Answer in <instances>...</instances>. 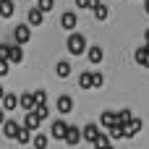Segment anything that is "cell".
Here are the masks:
<instances>
[{"mask_svg":"<svg viewBox=\"0 0 149 149\" xmlns=\"http://www.w3.org/2000/svg\"><path fill=\"white\" fill-rule=\"evenodd\" d=\"M18 107H21L24 113H31V110L37 107V100H34V92H24V94H18Z\"/></svg>","mask_w":149,"mask_h":149,"instance_id":"5b68a950","label":"cell"},{"mask_svg":"<svg viewBox=\"0 0 149 149\" xmlns=\"http://www.w3.org/2000/svg\"><path fill=\"white\" fill-rule=\"evenodd\" d=\"M34 100H37V105H47V92L45 89H37L34 92Z\"/></svg>","mask_w":149,"mask_h":149,"instance_id":"f546056e","label":"cell"},{"mask_svg":"<svg viewBox=\"0 0 149 149\" xmlns=\"http://www.w3.org/2000/svg\"><path fill=\"white\" fill-rule=\"evenodd\" d=\"M55 110H58L60 115H68V113L73 110V97H71V94H60V97L55 100Z\"/></svg>","mask_w":149,"mask_h":149,"instance_id":"3957f363","label":"cell"},{"mask_svg":"<svg viewBox=\"0 0 149 149\" xmlns=\"http://www.w3.org/2000/svg\"><path fill=\"white\" fill-rule=\"evenodd\" d=\"M107 144H113V141H110V136H107V134H102V131H100V134H97V139L92 141V147H94V149H105Z\"/></svg>","mask_w":149,"mask_h":149,"instance_id":"603a6c76","label":"cell"},{"mask_svg":"<svg viewBox=\"0 0 149 149\" xmlns=\"http://www.w3.org/2000/svg\"><path fill=\"white\" fill-rule=\"evenodd\" d=\"M92 16H94L97 21H107V16H110V8L100 3V5H94V8H92Z\"/></svg>","mask_w":149,"mask_h":149,"instance_id":"ffe728a7","label":"cell"},{"mask_svg":"<svg viewBox=\"0 0 149 149\" xmlns=\"http://www.w3.org/2000/svg\"><path fill=\"white\" fill-rule=\"evenodd\" d=\"M13 141H18V144H29V141H31V131L21 128V131L16 134V139H13Z\"/></svg>","mask_w":149,"mask_h":149,"instance_id":"484cf974","label":"cell"},{"mask_svg":"<svg viewBox=\"0 0 149 149\" xmlns=\"http://www.w3.org/2000/svg\"><path fill=\"white\" fill-rule=\"evenodd\" d=\"M134 60H136L139 65H147V63H149V47H147V45L134 50Z\"/></svg>","mask_w":149,"mask_h":149,"instance_id":"ac0fdd59","label":"cell"},{"mask_svg":"<svg viewBox=\"0 0 149 149\" xmlns=\"http://www.w3.org/2000/svg\"><path fill=\"white\" fill-rule=\"evenodd\" d=\"M16 107H18V97L10 94V92H5V94L0 97V110H3V113H10V110H16Z\"/></svg>","mask_w":149,"mask_h":149,"instance_id":"52a82bcc","label":"cell"},{"mask_svg":"<svg viewBox=\"0 0 149 149\" xmlns=\"http://www.w3.org/2000/svg\"><path fill=\"white\" fill-rule=\"evenodd\" d=\"M65 47H68V52H71V55H84V52H86V37H84V34H79V31H71V34H68V42H65Z\"/></svg>","mask_w":149,"mask_h":149,"instance_id":"6da1fadb","label":"cell"},{"mask_svg":"<svg viewBox=\"0 0 149 149\" xmlns=\"http://www.w3.org/2000/svg\"><path fill=\"white\" fill-rule=\"evenodd\" d=\"M39 123H42V120H39L34 113H26V115H24V128H26V131H31V134H37Z\"/></svg>","mask_w":149,"mask_h":149,"instance_id":"2e32d148","label":"cell"},{"mask_svg":"<svg viewBox=\"0 0 149 149\" xmlns=\"http://www.w3.org/2000/svg\"><path fill=\"white\" fill-rule=\"evenodd\" d=\"M102 84H105V76L100 71H92V89H100Z\"/></svg>","mask_w":149,"mask_h":149,"instance_id":"4316f807","label":"cell"},{"mask_svg":"<svg viewBox=\"0 0 149 149\" xmlns=\"http://www.w3.org/2000/svg\"><path fill=\"white\" fill-rule=\"evenodd\" d=\"M144 13H149V0H144Z\"/></svg>","mask_w":149,"mask_h":149,"instance_id":"8d00e7d4","label":"cell"},{"mask_svg":"<svg viewBox=\"0 0 149 149\" xmlns=\"http://www.w3.org/2000/svg\"><path fill=\"white\" fill-rule=\"evenodd\" d=\"M31 113H34V115H37L39 120H47V118H50V107H47V105H37V107H34Z\"/></svg>","mask_w":149,"mask_h":149,"instance_id":"cb8c5ba5","label":"cell"},{"mask_svg":"<svg viewBox=\"0 0 149 149\" xmlns=\"http://www.w3.org/2000/svg\"><path fill=\"white\" fill-rule=\"evenodd\" d=\"M8 71H10V63H8V60H0V79L8 76Z\"/></svg>","mask_w":149,"mask_h":149,"instance_id":"4dcf8cb0","label":"cell"},{"mask_svg":"<svg viewBox=\"0 0 149 149\" xmlns=\"http://www.w3.org/2000/svg\"><path fill=\"white\" fill-rule=\"evenodd\" d=\"M144 39H147V47H149V29H144Z\"/></svg>","mask_w":149,"mask_h":149,"instance_id":"e575fe53","label":"cell"},{"mask_svg":"<svg viewBox=\"0 0 149 149\" xmlns=\"http://www.w3.org/2000/svg\"><path fill=\"white\" fill-rule=\"evenodd\" d=\"M107 136H110V141H115V139H126V128H123L120 123H115V126L107 128Z\"/></svg>","mask_w":149,"mask_h":149,"instance_id":"7402d4cb","label":"cell"},{"mask_svg":"<svg viewBox=\"0 0 149 149\" xmlns=\"http://www.w3.org/2000/svg\"><path fill=\"white\" fill-rule=\"evenodd\" d=\"M79 86L81 89H92V73H81L79 76Z\"/></svg>","mask_w":149,"mask_h":149,"instance_id":"f1b7e54d","label":"cell"},{"mask_svg":"<svg viewBox=\"0 0 149 149\" xmlns=\"http://www.w3.org/2000/svg\"><path fill=\"white\" fill-rule=\"evenodd\" d=\"M55 76H58V79H68V76H71V63H68V60H60V63L55 65Z\"/></svg>","mask_w":149,"mask_h":149,"instance_id":"44dd1931","label":"cell"},{"mask_svg":"<svg viewBox=\"0 0 149 149\" xmlns=\"http://www.w3.org/2000/svg\"><path fill=\"white\" fill-rule=\"evenodd\" d=\"M24 60V47L21 45H8V63H21Z\"/></svg>","mask_w":149,"mask_h":149,"instance_id":"5bb4252c","label":"cell"},{"mask_svg":"<svg viewBox=\"0 0 149 149\" xmlns=\"http://www.w3.org/2000/svg\"><path fill=\"white\" fill-rule=\"evenodd\" d=\"M68 147H76L79 141H81V128L79 126H68V131H65V139H63Z\"/></svg>","mask_w":149,"mask_h":149,"instance_id":"30bf717a","label":"cell"},{"mask_svg":"<svg viewBox=\"0 0 149 149\" xmlns=\"http://www.w3.org/2000/svg\"><path fill=\"white\" fill-rule=\"evenodd\" d=\"M3 94H5V89H3V86H0V97H3Z\"/></svg>","mask_w":149,"mask_h":149,"instance_id":"74e56055","label":"cell"},{"mask_svg":"<svg viewBox=\"0 0 149 149\" xmlns=\"http://www.w3.org/2000/svg\"><path fill=\"white\" fill-rule=\"evenodd\" d=\"M3 123H5V113L0 110V126H3Z\"/></svg>","mask_w":149,"mask_h":149,"instance_id":"d590c367","label":"cell"},{"mask_svg":"<svg viewBox=\"0 0 149 149\" xmlns=\"http://www.w3.org/2000/svg\"><path fill=\"white\" fill-rule=\"evenodd\" d=\"M13 13H16V3H13V0H0V18L8 21Z\"/></svg>","mask_w":149,"mask_h":149,"instance_id":"e0dca14e","label":"cell"},{"mask_svg":"<svg viewBox=\"0 0 149 149\" xmlns=\"http://www.w3.org/2000/svg\"><path fill=\"white\" fill-rule=\"evenodd\" d=\"M29 39H31V26H29V24H18V26L13 29V45H21V47H24Z\"/></svg>","mask_w":149,"mask_h":149,"instance_id":"7a4b0ae2","label":"cell"},{"mask_svg":"<svg viewBox=\"0 0 149 149\" xmlns=\"http://www.w3.org/2000/svg\"><path fill=\"white\" fill-rule=\"evenodd\" d=\"M76 24H79V16H76V10H65V13L60 16V26H63L65 31H73V29H76Z\"/></svg>","mask_w":149,"mask_h":149,"instance_id":"8992f818","label":"cell"},{"mask_svg":"<svg viewBox=\"0 0 149 149\" xmlns=\"http://www.w3.org/2000/svg\"><path fill=\"white\" fill-rule=\"evenodd\" d=\"M0 128H3V136H8V139H16V134L21 131V126H18L13 118H5V123H3Z\"/></svg>","mask_w":149,"mask_h":149,"instance_id":"9c48e42d","label":"cell"},{"mask_svg":"<svg viewBox=\"0 0 149 149\" xmlns=\"http://www.w3.org/2000/svg\"><path fill=\"white\" fill-rule=\"evenodd\" d=\"M141 126H144V123H141V118H136V115H134V118L123 126V128H126V139H134V136L141 131Z\"/></svg>","mask_w":149,"mask_h":149,"instance_id":"ba28073f","label":"cell"},{"mask_svg":"<svg viewBox=\"0 0 149 149\" xmlns=\"http://www.w3.org/2000/svg\"><path fill=\"white\" fill-rule=\"evenodd\" d=\"M86 58H89V63H102V58H105V52H102V47L100 45H92V47H86V52H84Z\"/></svg>","mask_w":149,"mask_h":149,"instance_id":"7c38bea8","label":"cell"},{"mask_svg":"<svg viewBox=\"0 0 149 149\" xmlns=\"http://www.w3.org/2000/svg\"><path fill=\"white\" fill-rule=\"evenodd\" d=\"M97 134H100V126H97V123H89V126L81 128V141H89V144H92V141L97 139Z\"/></svg>","mask_w":149,"mask_h":149,"instance_id":"4fadbf2b","label":"cell"},{"mask_svg":"<svg viewBox=\"0 0 149 149\" xmlns=\"http://www.w3.org/2000/svg\"><path fill=\"white\" fill-rule=\"evenodd\" d=\"M76 8H81V10H89V0H76Z\"/></svg>","mask_w":149,"mask_h":149,"instance_id":"d6a6232c","label":"cell"},{"mask_svg":"<svg viewBox=\"0 0 149 149\" xmlns=\"http://www.w3.org/2000/svg\"><path fill=\"white\" fill-rule=\"evenodd\" d=\"M65 131H68V123L65 120H52V126H50V139H58V141H63L65 139Z\"/></svg>","mask_w":149,"mask_h":149,"instance_id":"277c9868","label":"cell"},{"mask_svg":"<svg viewBox=\"0 0 149 149\" xmlns=\"http://www.w3.org/2000/svg\"><path fill=\"white\" fill-rule=\"evenodd\" d=\"M31 144H34V149H47V144H50V136L37 131V134L31 136Z\"/></svg>","mask_w":149,"mask_h":149,"instance_id":"d6986e66","label":"cell"},{"mask_svg":"<svg viewBox=\"0 0 149 149\" xmlns=\"http://www.w3.org/2000/svg\"><path fill=\"white\" fill-rule=\"evenodd\" d=\"M105 149H115V147H113V144H107V147H105Z\"/></svg>","mask_w":149,"mask_h":149,"instance_id":"f35d334b","label":"cell"},{"mask_svg":"<svg viewBox=\"0 0 149 149\" xmlns=\"http://www.w3.org/2000/svg\"><path fill=\"white\" fill-rule=\"evenodd\" d=\"M131 118H134V113H131L128 107H123V110H118V123H120V126H126V123H128Z\"/></svg>","mask_w":149,"mask_h":149,"instance_id":"d4e9b609","label":"cell"},{"mask_svg":"<svg viewBox=\"0 0 149 149\" xmlns=\"http://www.w3.org/2000/svg\"><path fill=\"white\" fill-rule=\"evenodd\" d=\"M37 8H39L42 13H50V10L55 8V0H37Z\"/></svg>","mask_w":149,"mask_h":149,"instance_id":"83f0119b","label":"cell"},{"mask_svg":"<svg viewBox=\"0 0 149 149\" xmlns=\"http://www.w3.org/2000/svg\"><path fill=\"white\" fill-rule=\"evenodd\" d=\"M115 123H118V113L105 110V113L100 115V126H102V128H110V126H115Z\"/></svg>","mask_w":149,"mask_h":149,"instance_id":"9a60e30c","label":"cell"},{"mask_svg":"<svg viewBox=\"0 0 149 149\" xmlns=\"http://www.w3.org/2000/svg\"><path fill=\"white\" fill-rule=\"evenodd\" d=\"M0 60H8V45H0Z\"/></svg>","mask_w":149,"mask_h":149,"instance_id":"1f68e13d","label":"cell"},{"mask_svg":"<svg viewBox=\"0 0 149 149\" xmlns=\"http://www.w3.org/2000/svg\"><path fill=\"white\" fill-rule=\"evenodd\" d=\"M42 21H45V13H42L37 5H34V8H29V13H26V24H29V26H39Z\"/></svg>","mask_w":149,"mask_h":149,"instance_id":"8fae6325","label":"cell"},{"mask_svg":"<svg viewBox=\"0 0 149 149\" xmlns=\"http://www.w3.org/2000/svg\"><path fill=\"white\" fill-rule=\"evenodd\" d=\"M147 68H149V63H147Z\"/></svg>","mask_w":149,"mask_h":149,"instance_id":"ab89813d","label":"cell"},{"mask_svg":"<svg viewBox=\"0 0 149 149\" xmlns=\"http://www.w3.org/2000/svg\"><path fill=\"white\" fill-rule=\"evenodd\" d=\"M94 5H100V0H89V10H92Z\"/></svg>","mask_w":149,"mask_h":149,"instance_id":"836d02e7","label":"cell"}]
</instances>
